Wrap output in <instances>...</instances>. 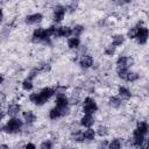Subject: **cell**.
<instances>
[{
	"instance_id": "1",
	"label": "cell",
	"mask_w": 149,
	"mask_h": 149,
	"mask_svg": "<svg viewBox=\"0 0 149 149\" xmlns=\"http://www.w3.org/2000/svg\"><path fill=\"white\" fill-rule=\"evenodd\" d=\"M23 120L20 119L19 116H15V118H9L2 126V132L5 134H8V135H15V134H19L22 132L23 129Z\"/></svg>"
},
{
	"instance_id": "2",
	"label": "cell",
	"mask_w": 149,
	"mask_h": 149,
	"mask_svg": "<svg viewBox=\"0 0 149 149\" xmlns=\"http://www.w3.org/2000/svg\"><path fill=\"white\" fill-rule=\"evenodd\" d=\"M31 41L34 43H40L47 47H50L52 44V38L49 36L48 29L44 27H37L31 33Z\"/></svg>"
},
{
	"instance_id": "3",
	"label": "cell",
	"mask_w": 149,
	"mask_h": 149,
	"mask_svg": "<svg viewBox=\"0 0 149 149\" xmlns=\"http://www.w3.org/2000/svg\"><path fill=\"white\" fill-rule=\"evenodd\" d=\"M81 113L83 114H92L94 115V113L98 112L99 109V106L95 101V99L91 95H86L83 101H81Z\"/></svg>"
},
{
	"instance_id": "4",
	"label": "cell",
	"mask_w": 149,
	"mask_h": 149,
	"mask_svg": "<svg viewBox=\"0 0 149 149\" xmlns=\"http://www.w3.org/2000/svg\"><path fill=\"white\" fill-rule=\"evenodd\" d=\"M70 113H71L70 106H66V107H57V106H54L52 108L49 109L48 118L50 120H52V121H56V120H58L61 118L68 116Z\"/></svg>"
},
{
	"instance_id": "5",
	"label": "cell",
	"mask_w": 149,
	"mask_h": 149,
	"mask_svg": "<svg viewBox=\"0 0 149 149\" xmlns=\"http://www.w3.org/2000/svg\"><path fill=\"white\" fill-rule=\"evenodd\" d=\"M139 29H137V35L135 37V41L139 45H144L147 44V41H148V36H149V30L148 28L143 24L142 21H139L136 24H135Z\"/></svg>"
},
{
	"instance_id": "6",
	"label": "cell",
	"mask_w": 149,
	"mask_h": 149,
	"mask_svg": "<svg viewBox=\"0 0 149 149\" xmlns=\"http://www.w3.org/2000/svg\"><path fill=\"white\" fill-rule=\"evenodd\" d=\"M66 15V10H65V6L63 3H56L52 7V14H51V19L54 21L55 24L61 23Z\"/></svg>"
},
{
	"instance_id": "7",
	"label": "cell",
	"mask_w": 149,
	"mask_h": 149,
	"mask_svg": "<svg viewBox=\"0 0 149 149\" xmlns=\"http://www.w3.org/2000/svg\"><path fill=\"white\" fill-rule=\"evenodd\" d=\"M93 64H94V58L88 54H83L78 58V65L84 70L93 68Z\"/></svg>"
},
{
	"instance_id": "8",
	"label": "cell",
	"mask_w": 149,
	"mask_h": 149,
	"mask_svg": "<svg viewBox=\"0 0 149 149\" xmlns=\"http://www.w3.org/2000/svg\"><path fill=\"white\" fill-rule=\"evenodd\" d=\"M44 16L41 12H35V13H30L28 15H26L24 17V23L28 26H34V24H40L43 21Z\"/></svg>"
},
{
	"instance_id": "9",
	"label": "cell",
	"mask_w": 149,
	"mask_h": 149,
	"mask_svg": "<svg viewBox=\"0 0 149 149\" xmlns=\"http://www.w3.org/2000/svg\"><path fill=\"white\" fill-rule=\"evenodd\" d=\"M116 68H126L130 69L134 65V58L132 56H126V55H120L116 61H115Z\"/></svg>"
},
{
	"instance_id": "10",
	"label": "cell",
	"mask_w": 149,
	"mask_h": 149,
	"mask_svg": "<svg viewBox=\"0 0 149 149\" xmlns=\"http://www.w3.org/2000/svg\"><path fill=\"white\" fill-rule=\"evenodd\" d=\"M5 112H6V115H8L9 118H15L22 112V108H21V105L17 101H12V102L8 104Z\"/></svg>"
},
{
	"instance_id": "11",
	"label": "cell",
	"mask_w": 149,
	"mask_h": 149,
	"mask_svg": "<svg viewBox=\"0 0 149 149\" xmlns=\"http://www.w3.org/2000/svg\"><path fill=\"white\" fill-rule=\"evenodd\" d=\"M28 99H29L30 102H33L35 106H38V107H41V106H43V105H45V104L48 102V100H47V99H45L38 91H36V92H31V93L29 94Z\"/></svg>"
},
{
	"instance_id": "12",
	"label": "cell",
	"mask_w": 149,
	"mask_h": 149,
	"mask_svg": "<svg viewBox=\"0 0 149 149\" xmlns=\"http://www.w3.org/2000/svg\"><path fill=\"white\" fill-rule=\"evenodd\" d=\"M95 123V118L92 114H83L79 119V125L83 128H92Z\"/></svg>"
},
{
	"instance_id": "13",
	"label": "cell",
	"mask_w": 149,
	"mask_h": 149,
	"mask_svg": "<svg viewBox=\"0 0 149 149\" xmlns=\"http://www.w3.org/2000/svg\"><path fill=\"white\" fill-rule=\"evenodd\" d=\"M22 120L24 123L27 125H33L37 121V115L35 114L34 111L31 109H26V111H22Z\"/></svg>"
},
{
	"instance_id": "14",
	"label": "cell",
	"mask_w": 149,
	"mask_h": 149,
	"mask_svg": "<svg viewBox=\"0 0 149 149\" xmlns=\"http://www.w3.org/2000/svg\"><path fill=\"white\" fill-rule=\"evenodd\" d=\"M71 36H72V29L70 26H68V24L58 26L56 38H69Z\"/></svg>"
},
{
	"instance_id": "15",
	"label": "cell",
	"mask_w": 149,
	"mask_h": 149,
	"mask_svg": "<svg viewBox=\"0 0 149 149\" xmlns=\"http://www.w3.org/2000/svg\"><path fill=\"white\" fill-rule=\"evenodd\" d=\"M118 97H120L122 100H129L133 97V92L125 85H120L118 87Z\"/></svg>"
},
{
	"instance_id": "16",
	"label": "cell",
	"mask_w": 149,
	"mask_h": 149,
	"mask_svg": "<svg viewBox=\"0 0 149 149\" xmlns=\"http://www.w3.org/2000/svg\"><path fill=\"white\" fill-rule=\"evenodd\" d=\"M126 42V36L123 34H114L111 37V44L115 48H119L121 45H123Z\"/></svg>"
},
{
	"instance_id": "17",
	"label": "cell",
	"mask_w": 149,
	"mask_h": 149,
	"mask_svg": "<svg viewBox=\"0 0 149 149\" xmlns=\"http://www.w3.org/2000/svg\"><path fill=\"white\" fill-rule=\"evenodd\" d=\"M66 45H68V48L70 50H78L79 47L81 45V40H80V37L71 36V37H69L66 40Z\"/></svg>"
},
{
	"instance_id": "18",
	"label": "cell",
	"mask_w": 149,
	"mask_h": 149,
	"mask_svg": "<svg viewBox=\"0 0 149 149\" xmlns=\"http://www.w3.org/2000/svg\"><path fill=\"white\" fill-rule=\"evenodd\" d=\"M134 130H136V132H137L139 134H141V135L147 136V135H148V132H149L148 122H147V121H137L136 127L134 128Z\"/></svg>"
},
{
	"instance_id": "19",
	"label": "cell",
	"mask_w": 149,
	"mask_h": 149,
	"mask_svg": "<svg viewBox=\"0 0 149 149\" xmlns=\"http://www.w3.org/2000/svg\"><path fill=\"white\" fill-rule=\"evenodd\" d=\"M107 102H108V106H109V107L118 109V108H120V107L122 106V102H123V101H122V99H121L120 97H118V95H109Z\"/></svg>"
},
{
	"instance_id": "20",
	"label": "cell",
	"mask_w": 149,
	"mask_h": 149,
	"mask_svg": "<svg viewBox=\"0 0 149 149\" xmlns=\"http://www.w3.org/2000/svg\"><path fill=\"white\" fill-rule=\"evenodd\" d=\"M55 106L57 107H66L69 105V97L66 94H59L55 98Z\"/></svg>"
},
{
	"instance_id": "21",
	"label": "cell",
	"mask_w": 149,
	"mask_h": 149,
	"mask_svg": "<svg viewBox=\"0 0 149 149\" xmlns=\"http://www.w3.org/2000/svg\"><path fill=\"white\" fill-rule=\"evenodd\" d=\"M70 139L73 142H77V143L85 142L84 141V136H83V129H73L71 132V134H70Z\"/></svg>"
},
{
	"instance_id": "22",
	"label": "cell",
	"mask_w": 149,
	"mask_h": 149,
	"mask_svg": "<svg viewBox=\"0 0 149 149\" xmlns=\"http://www.w3.org/2000/svg\"><path fill=\"white\" fill-rule=\"evenodd\" d=\"M48 101L55 95V91H54V87H51V86H44V87H42L40 91H38Z\"/></svg>"
},
{
	"instance_id": "23",
	"label": "cell",
	"mask_w": 149,
	"mask_h": 149,
	"mask_svg": "<svg viewBox=\"0 0 149 149\" xmlns=\"http://www.w3.org/2000/svg\"><path fill=\"white\" fill-rule=\"evenodd\" d=\"M94 130H95V135L101 137V139H105L109 134V129L106 125H99Z\"/></svg>"
},
{
	"instance_id": "24",
	"label": "cell",
	"mask_w": 149,
	"mask_h": 149,
	"mask_svg": "<svg viewBox=\"0 0 149 149\" xmlns=\"http://www.w3.org/2000/svg\"><path fill=\"white\" fill-rule=\"evenodd\" d=\"M83 136H84V141L87 142H92L95 139V130L93 128H85L83 130Z\"/></svg>"
},
{
	"instance_id": "25",
	"label": "cell",
	"mask_w": 149,
	"mask_h": 149,
	"mask_svg": "<svg viewBox=\"0 0 149 149\" xmlns=\"http://www.w3.org/2000/svg\"><path fill=\"white\" fill-rule=\"evenodd\" d=\"M122 141L119 137H114L107 142V149H122Z\"/></svg>"
},
{
	"instance_id": "26",
	"label": "cell",
	"mask_w": 149,
	"mask_h": 149,
	"mask_svg": "<svg viewBox=\"0 0 149 149\" xmlns=\"http://www.w3.org/2000/svg\"><path fill=\"white\" fill-rule=\"evenodd\" d=\"M71 29H72V36L73 37H80L85 31V26L80 24V23H77L73 27H71Z\"/></svg>"
},
{
	"instance_id": "27",
	"label": "cell",
	"mask_w": 149,
	"mask_h": 149,
	"mask_svg": "<svg viewBox=\"0 0 149 149\" xmlns=\"http://www.w3.org/2000/svg\"><path fill=\"white\" fill-rule=\"evenodd\" d=\"M21 87H22V90L26 91V92L33 91V90H34V80H31V79H29V78L26 77V78L21 81Z\"/></svg>"
},
{
	"instance_id": "28",
	"label": "cell",
	"mask_w": 149,
	"mask_h": 149,
	"mask_svg": "<svg viewBox=\"0 0 149 149\" xmlns=\"http://www.w3.org/2000/svg\"><path fill=\"white\" fill-rule=\"evenodd\" d=\"M40 73H48L51 71V64L48 62H41L38 65H36Z\"/></svg>"
},
{
	"instance_id": "29",
	"label": "cell",
	"mask_w": 149,
	"mask_h": 149,
	"mask_svg": "<svg viewBox=\"0 0 149 149\" xmlns=\"http://www.w3.org/2000/svg\"><path fill=\"white\" fill-rule=\"evenodd\" d=\"M139 79H140V73L136 72V71L129 70V72H128V74H127L125 81H128V83H136Z\"/></svg>"
},
{
	"instance_id": "30",
	"label": "cell",
	"mask_w": 149,
	"mask_h": 149,
	"mask_svg": "<svg viewBox=\"0 0 149 149\" xmlns=\"http://www.w3.org/2000/svg\"><path fill=\"white\" fill-rule=\"evenodd\" d=\"M64 6H65L66 13H74L78 9V2L77 1H70V2L65 3Z\"/></svg>"
},
{
	"instance_id": "31",
	"label": "cell",
	"mask_w": 149,
	"mask_h": 149,
	"mask_svg": "<svg viewBox=\"0 0 149 149\" xmlns=\"http://www.w3.org/2000/svg\"><path fill=\"white\" fill-rule=\"evenodd\" d=\"M116 54V48L113 47L112 44H108L104 48V55L107 56V57H113L114 55Z\"/></svg>"
},
{
	"instance_id": "32",
	"label": "cell",
	"mask_w": 149,
	"mask_h": 149,
	"mask_svg": "<svg viewBox=\"0 0 149 149\" xmlns=\"http://www.w3.org/2000/svg\"><path fill=\"white\" fill-rule=\"evenodd\" d=\"M130 69H126V68H116V76L118 78H120L121 80H126V77L128 74Z\"/></svg>"
},
{
	"instance_id": "33",
	"label": "cell",
	"mask_w": 149,
	"mask_h": 149,
	"mask_svg": "<svg viewBox=\"0 0 149 149\" xmlns=\"http://www.w3.org/2000/svg\"><path fill=\"white\" fill-rule=\"evenodd\" d=\"M66 90H68V87H66L65 85H62V84H57L56 86H54L55 95H59V94H66Z\"/></svg>"
},
{
	"instance_id": "34",
	"label": "cell",
	"mask_w": 149,
	"mask_h": 149,
	"mask_svg": "<svg viewBox=\"0 0 149 149\" xmlns=\"http://www.w3.org/2000/svg\"><path fill=\"white\" fill-rule=\"evenodd\" d=\"M137 27L136 26H133V27H130L128 30H127V38H129V40H135V37H136V35H137Z\"/></svg>"
},
{
	"instance_id": "35",
	"label": "cell",
	"mask_w": 149,
	"mask_h": 149,
	"mask_svg": "<svg viewBox=\"0 0 149 149\" xmlns=\"http://www.w3.org/2000/svg\"><path fill=\"white\" fill-rule=\"evenodd\" d=\"M52 148H54V141L50 139L42 141L40 144V149H52Z\"/></svg>"
},
{
	"instance_id": "36",
	"label": "cell",
	"mask_w": 149,
	"mask_h": 149,
	"mask_svg": "<svg viewBox=\"0 0 149 149\" xmlns=\"http://www.w3.org/2000/svg\"><path fill=\"white\" fill-rule=\"evenodd\" d=\"M40 74V72H38V70H37V68L35 66V68H33L30 71H29V73H28V76H27V78H29V79H31V80H34L37 76Z\"/></svg>"
},
{
	"instance_id": "37",
	"label": "cell",
	"mask_w": 149,
	"mask_h": 149,
	"mask_svg": "<svg viewBox=\"0 0 149 149\" xmlns=\"http://www.w3.org/2000/svg\"><path fill=\"white\" fill-rule=\"evenodd\" d=\"M23 149H37L36 144L33 143V142H27L24 146H23Z\"/></svg>"
},
{
	"instance_id": "38",
	"label": "cell",
	"mask_w": 149,
	"mask_h": 149,
	"mask_svg": "<svg viewBox=\"0 0 149 149\" xmlns=\"http://www.w3.org/2000/svg\"><path fill=\"white\" fill-rule=\"evenodd\" d=\"M107 142H108V141H106V140L101 141V142L99 143V146L97 147V149H107Z\"/></svg>"
},
{
	"instance_id": "39",
	"label": "cell",
	"mask_w": 149,
	"mask_h": 149,
	"mask_svg": "<svg viewBox=\"0 0 149 149\" xmlns=\"http://www.w3.org/2000/svg\"><path fill=\"white\" fill-rule=\"evenodd\" d=\"M0 149H10V147L7 143H1L0 144Z\"/></svg>"
},
{
	"instance_id": "40",
	"label": "cell",
	"mask_w": 149,
	"mask_h": 149,
	"mask_svg": "<svg viewBox=\"0 0 149 149\" xmlns=\"http://www.w3.org/2000/svg\"><path fill=\"white\" fill-rule=\"evenodd\" d=\"M6 116V112L5 111H2V112H0V122L3 120V118Z\"/></svg>"
},
{
	"instance_id": "41",
	"label": "cell",
	"mask_w": 149,
	"mask_h": 149,
	"mask_svg": "<svg viewBox=\"0 0 149 149\" xmlns=\"http://www.w3.org/2000/svg\"><path fill=\"white\" fill-rule=\"evenodd\" d=\"M3 17H5V14H3V10L0 8V23L2 22V20H3Z\"/></svg>"
},
{
	"instance_id": "42",
	"label": "cell",
	"mask_w": 149,
	"mask_h": 149,
	"mask_svg": "<svg viewBox=\"0 0 149 149\" xmlns=\"http://www.w3.org/2000/svg\"><path fill=\"white\" fill-rule=\"evenodd\" d=\"M3 81H5V76L2 73H0V85H2Z\"/></svg>"
},
{
	"instance_id": "43",
	"label": "cell",
	"mask_w": 149,
	"mask_h": 149,
	"mask_svg": "<svg viewBox=\"0 0 149 149\" xmlns=\"http://www.w3.org/2000/svg\"><path fill=\"white\" fill-rule=\"evenodd\" d=\"M3 111V107H2V105H1V102H0V112H2Z\"/></svg>"
},
{
	"instance_id": "44",
	"label": "cell",
	"mask_w": 149,
	"mask_h": 149,
	"mask_svg": "<svg viewBox=\"0 0 149 149\" xmlns=\"http://www.w3.org/2000/svg\"><path fill=\"white\" fill-rule=\"evenodd\" d=\"M69 149H78V148H77V147H70Z\"/></svg>"
},
{
	"instance_id": "45",
	"label": "cell",
	"mask_w": 149,
	"mask_h": 149,
	"mask_svg": "<svg viewBox=\"0 0 149 149\" xmlns=\"http://www.w3.org/2000/svg\"><path fill=\"white\" fill-rule=\"evenodd\" d=\"M1 133H2V126L0 125V134H1Z\"/></svg>"
}]
</instances>
